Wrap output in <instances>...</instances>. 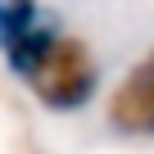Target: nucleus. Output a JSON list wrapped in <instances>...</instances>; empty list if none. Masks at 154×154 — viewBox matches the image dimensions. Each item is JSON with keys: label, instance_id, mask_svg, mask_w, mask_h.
<instances>
[{"label": "nucleus", "instance_id": "obj_3", "mask_svg": "<svg viewBox=\"0 0 154 154\" xmlns=\"http://www.w3.org/2000/svg\"><path fill=\"white\" fill-rule=\"evenodd\" d=\"M0 14H5V0H0Z\"/></svg>", "mask_w": 154, "mask_h": 154}, {"label": "nucleus", "instance_id": "obj_1", "mask_svg": "<svg viewBox=\"0 0 154 154\" xmlns=\"http://www.w3.org/2000/svg\"><path fill=\"white\" fill-rule=\"evenodd\" d=\"M27 86L32 95L54 109V113H77V109H86L100 91V68L95 59L86 54L82 41H72V36H59L50 45V54L36 63V72L27 77Z\"/></svg>", "mask_w": 154, "mask_h": 154}, {"label": "nucleus", "instance_id": "obj_2", "mask_svg": "<svg viewBox=\"0 0 154 154\" xmlns=\"http://www.w3.org/2000/svg\"><path fill=\"white\" fill-rule=\"evenodd\" d=\"M109 122L127 136H154V54H145L109 100Z\"/></svg>", "mask_w": 154, "mask_h": 154}]
</instances>
